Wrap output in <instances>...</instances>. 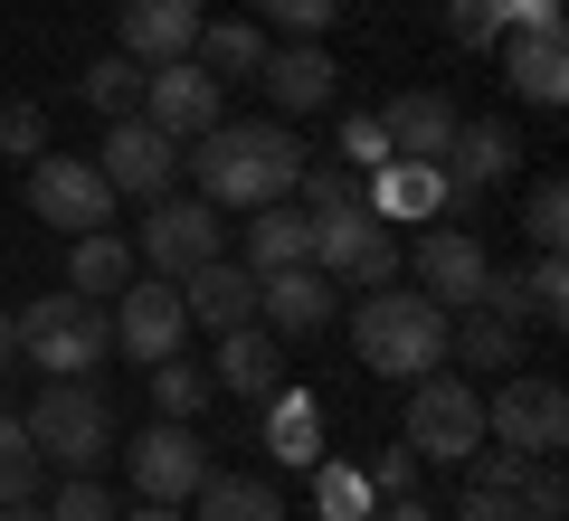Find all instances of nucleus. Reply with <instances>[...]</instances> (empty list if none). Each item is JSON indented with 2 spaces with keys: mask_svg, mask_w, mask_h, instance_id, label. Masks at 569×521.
<instances>
[{
  "mask_svg": "<svg viewBox=\"0 0 569 521\" xmlns=\"http://www.w3.org/2000/svg\"><path fill=\"white\" fill-rule=\"evenodd\" d=\"M181 171L200 181L209 209H266V200H295L305 142H295V123H276V114H257V123H209L200 142H181Z\"/></svg>",
  "mask_w": 569,
  "mask_h": 521,
  "instance_id": "obj_1",
  "label": "nucleus"
},
{
  "mask_svg": "<svg viewBox=\"0 0 569 521\" xmlns=\"http://www.w3.org/2000/svg\"><path fill=\"white\" fill-rule=\"evenodd\" d=\"M351 351H361L370 380H427L447 361V303L408 294V284H370L361 313H351Z\"/></svg>",
  "mask_w": 569,
  "mask_h": 521,
  "instance_id": "obj_2",
  "label": "nucleus"
},
{
  "mask_svg": "<svg viewBox=\"0 0 569 521\" xmlns=\"http://www.w3.org/2000/svg\"><path fill=\"white\" fill-rule=\"evenodd\" d=\"M20 427L39 445V464H58V474H104L114 464V399L96 380H39Z\"/></svg>",
  "mask_w": 569,
  "mask_h": 521,
  "instance_id": "obj_3",
  "label": "nucleus"
},
{
  "mask_svg": "<svg viewBox=\"0 0 569 521\" xmlns=\"http://www.w3.org/2000/svg\"><path fill=\"white\" fill-rule=\"evenodd\" d=\"M10 322H20V361L39 370V380H96V361L114 351V322H104V303H86V294H39Z\"/></svg>",
  "mask_w": 569,
  "mask_h": 521,
  "instance_id": "obj_4",
  "label": "nucleus"
},
{
  "mask_svg": "<svg viewBox=\"0 0 569 521\" xmlns=\"http://www.w3.org/2000/svg\"><path fill=\"white\" fill-rule=\"evenodd\" d=\"M313 265H323L332 284H399V265H408V247H399V228L380 219V209H323V219H313Z\"/></svg>",
  "mask_w": 569,
  "mask_h": 521,
  "instance_id": "obj_5",
  "label": "nucleus"
},
{
  "mask_svg": "<svg viewBox=\"0 0 569 521\" xmlns=\"http://www.w3.org/2000/svg\"><path fill=\"white\" fill-rule=\"evenodd\" d=\"M399 445L418 464H466L475 445H485V399H475L466 380H437V370L408 380V437Z\"/></svg>",
  "mask_w": 569,
  "mask_h": 521,
  "instance_id": "obj_6",
  "label": "nucleus"
},
{
  "mask_svg": "<svg viewBox=\"0 0 569 521\" xmlns=\"http://www.w3.org/2000/svg\"><path fill=\"white\" fill-rule=\"evenodd\" d=\"M133 247H142V265H152V275L181 284L190 265L228 257V228H219V209H209V200H181V190H162V200H142Z\"/></svg>",
  "mask_w": 569,
  "mask_h": 521,
  "instance_id": "obj_7",
  "label": "nucleus"
},
{
  "mask_svg": "<svg viewBox=\"0 0 569 521\" xmlns=\"http://www.w3.org/2000/svg\"><path fill=\"white\" fill-rule=\"evenodd\" d=\"M485 437L512 445V455H560V445H569V389L512 370V380L485 399Z\"/></svg>",
  "mask_w": 569,
  "mask_h": 521,
  "instance_id": "obj_8",
  "label": "nucleus"
},
{
  "mask_svg": "<svg viewBox=\"0 0 569 521\" xmlns=\"http://www.w3.org/2000/svg\"><path fill=\"white\" fill-rule=\"evenodd\" d=\"M29 209L48 228H67V238H86V228H114V181L77 152H39L29 161Z\"/></svg>",
  "mask_w": 569,
  "mask_h": 521,
  "instance_id": "obj_9",
  "label": "nucleus"
},
{
  "mask_svg": "<svg viewBox=\"0 0 569 521\" xmlns=\"http://www.w3.org/2000/svg\"><path fill=\"white\" fill-rule=\"evenodd\" d=\"M96 171L114 181V200H162V190L181 181V142H171L162 123H142V114H114V123H104Z\"/></svg>",
  "mask_w": 569,
  "mask_h": 521,
  "instance_id": "obj_10",
  "label": "nucleus"
},
{
  "mask_svg": "<svg viewBox=\"0 0 569 521\" xmlns=\"http://www.w3.org/2000/svg\"><path fill=\"white\" fill-rule=\"evenodd\" d=\"M123 464H133V502H190L209 474V445L190 437V418H152V427H133Z\"/></svg>",
  "mask_w": 569,
  "mask_h": 521,
  "instance_id": "obj_11",
  "label": "nucleus"
},
{
  "mask_svg": "<svg viewBox=\"0 0 569 521\" xmlns=\"http://www.w3.org/2000/svg\"><path fill=\"white\" fill-rule=\"evenodd\" d=\"M104 322H114V351H123V361H142V370L171 361V351H181V332H190L181 284H171V275H133V284L114 294V313H104Z\"/></svg>",
  "mask_w": 569,
  "mask_h": 521,
  "instance_id": "obj_12",
  "label": "nucleus"
},
{
  "mask_svg": "<svg viewBox=\"0 0 569 521\" xmlns=\"http://www.w3.org/2000/svg\"><path fill=\"white\" fill-rule=\"evenodd\" d=\"M142 123H162L171 142H200L209 123H219V77H209L200 58H162V67H142Z\"/></svg>",
  "mask_w": 569,
  "mask_h": 521,
  "instance_id": "obj_13",
  "label": "nucleus"
},
{
  "mask_svg": "<svg viewBox=\"0 0 569 521\" xmlns=\"http://www.w3.org/2000/svg\"><path fill=\"white\" fill-rule=\"evenodd\" d=\"M512 152H522L512 123H456V142H447V219H475L512 181Z\"/></svg>",
  "mask_w": 569,
  "mask_h": 521,
  "instance_id": "obj_14",
  "label": "nucleus"
},
{
  "mask_svg": "<svg viewBox=\"0 0 569 521\" xmlns=\"http://www.w3.org/2000/svg\"><path fill=\"white\" fill-rule=\"evenodd\" d=\"M332 313H342V284H332L323 265H276V275H257V322L276 341L332 332Z\"/></svg>",
  "mask_w": 569,
  "mask_h": 521,
  "instance_id": "obj_15",
  "label": "nucleus"
},
{
  "mask_svg": "<svg viewBox=\"0 0 569 521\" xmlns=\"http://www.w3.org/2000/svg\"><path fill=\"white\" fill-rule=\"evenodd\" d=\"M257 86H266V104H276V123H295V114H323V104H332L342 67H332L313 39H284V48H266Z\"/></svg>",
  "mask_w": 569,
  "mask_h": 521,
  "instance_id": "obj_16",
  "label": "nucleus"
},
{
  "mask_svg": "<svg viewBox=\"0 0 569 521\" xmlns=\"http://www.w3.org/2000/svg\"><path fill=\"white\" fill-rule=\"evenodd\" d=\"M408 265H418V294L456 313V303H475V284H485L493 257H485V238H475V228H427V238L408 247Z\"/></svg>",
  "mask_w": 569,
  "mask_h": 521,
  "instance_id": "obj_17",
  "label": "nucleus"
},
{
  "mask_svg": "<svg viewBox=\"0 0 569 521\" xmlns=\"http://www.w3.org/2000/svg\"><path fill=\"white\" fill-rule=\"evenodd\" d=\"M493 48H503V86L522 104H541V114L569 104V39H560V29H503Z\"/></svg>",
  "mask_w": 569,
  "mask_h": 521,
  "instance_id": "obj_18",
  "label": "nucleus"
},
{
  "mask_svg": "<svg viewBox=\"0 0 569 521\" xmlns=\"http://www.w3.org/2000/svg\"><path fill=\"white\" fill-rule=\"evenodd\" d=\"M456 123H466V114L447 104V86H408V96L380 104V133H389V152H399V161H447Z\"/></svg>",
  "mask_w": 569,
  "mask_h": 521,
  "instance_id": "obj_19",
  "label": "nucleus"
},
{
  "mask_svg": "<svg viewBox=\"0 0 569 521\" xmlns=\"http://www.w3.org/2000/svg\"><path fill=\"white\" fill-rule=\"evenodd\" d=\"M114 39L133 67H162V58H190L200 39V0H123L114 10Z\"/></svg>",
  "mask_w": 569,
  "mask_h": 521,
  "instance_id": "obj_20",
  "label": "nucleus"
},
{
  "mask_svg": "<svg viewBox=\"0 0 569 521\" xmlns=\"http://www.w3.org/2000/svg\"><path fill=\"white\" fill-rule=\"evenodd\" d=\"M181 313L200 322L209 341H219V332H238V322H257V275H247V265H228V257L190 265V275H181Z\"/></svg>",
  "mask_w": 569,
  "mask_h": 521,
  "instance_id": "obj_21",
  "label": "nucleus"
},
{
  "mask_svg": "<svg viewBox=\"0 0 569 521\" xmlns=\"http://www.w3.org/2000/svg\"><path fill=\"white\" fill-rule=\"evenodd\" d=\"M361 209H380L389 228L399 219H447V161H380L361 181Z\"/></svg>",
  "mask_w": 569,
  "mask_h": 521,
  "instance_id": "obj_22",
  "label": "nucleus"
},
{
  "mask_svg": "<svg viewBox=\"0 0 569 521\" xmlns=\"http://www.w3.org/2000/svg\"><path fill=\"white\" fill-rule=\"evenodd\" d=\"M209 380L238 389V399H276V389H284V341L266 332V322H238V332H219V361H209Z\"/></svg>",
  "mask_w": 569,
  "mask_h": 521,
  "instance_id": "obj_23",
  "label": "nucleus"
},
{
  "mask_svg": "<svg viewBox=\"0 0 569 521\" xmlns=\"http://www.w3.org/2000/svg\"><path fill=\"white\" fill-rule=\"evenodd\" d=\"M447 351L466 370H493V380H503V370H522V322L485 313V303H456L447 313Z\"/></svg>",
  "mask_w": 569,
  "mask_h": 521,
  "instance_id": "obj_24",
  "label": "nucleus"
},
{
  "mask_svg": "<svg viewBox=\"0 0 569 521\" xmlns=\"http://www.w3.org/2000/svg\"><path fill=\"white\" fill-rule=\"evenodd\" d=\"M247 275H276V265H313V219L295 200H266L257 219H247Z\"/></svg>",
  "mask_w": 569,
  "mask_h": 521,
  "instance_id": "obj_25",
  "label": "nucleus"
},
{
  "mask_svg": "<svg viewBox=\"0 0 569 521\" xmlns=\"http://www.w3.org/2000/svg\"><path fill=\"white\" fill-rule=\"evenodd\" d=\"M123 284H133V238H114V228H86V238L67 247V294L114 303Z\"/></svg>",
  "mask_w": 569,
  "mask_h": 521,
  "instance_id": "obj_26",
  "label": "nucleus"
},
{
  "mask_svg": "<svg viewBox=\"0 0 569 521\" xmlns=\"http://www.w3.org/2000/svg\"><path fill=\"white\" fill-rule=\"evenodd\" d=\"M266 408V445H276L284 464H323V408L305 399V389H276V399H257Z\"/></svg>",
  "mask_w": 569,
  "mask_h": 521,
  "instance_id": "obj_27",
  "label": "nucleus"
},
{
  "mask_svg": "<svg viewBox=\"0 0 569 521\" xmlns=\"http://www.w3.org/2000/svg\"><path fill=\"white\" fill-rule=\"evenodd\" d=\"M190 58H200L219 86H228V77H257V67H266V29H257V20H200Z\"/></svg>",
  "mask_w": 569,
  "mask_h": 521,
  "instance_id": "obj_28",
  "label": "nucleus"
},
{
  "mask_svg": "<svg viewBox=\"0 0 569 521\" xmlns=\"http://www.w3.org/2000/svg\"><path fill=\"white\" fill-rule=\"evenodd\" d=\"M200 521H284V493L257 474H200Z\"/></svg>",
  "mask_w": 569,
  "mask_h": 521,
  "instance_id": "obj_29",
  "label": "nucleus"
},
{
  "mask_svg": "<svg viewBox=\"0 0 569 521\" xmlns=\"http://www.w3.org/2000/svg\"><path fill=\"white\" fill-rule=\"evenodd\" d=\"M380 512V493H370V474L361 464H313V521H370Z\"/></svg>",
  "mask_w": 569,
  "mask_h": 521,
  "instance_id": "obj_30",
  "label": "nucleus"
},
{
  "mask_svg": "<svg viewBox=\"0 0 569 521\" xmlns=\"http://www.w3.org/2000/svg\"><path fill=\"white\" fill-rule=\"evenodd\" d=\"M39 445H29V427L10 418V408H0V502H39Z\"/></svg>",
  "mask_w": 569,
  "mask_h": 521,
  "instance_id": "obj_31",
  "label": "nucleus"
},
{
  "mask_svg": "<svg viewBox=\"0 0 569 521\" xmlns=\"http://www.w3.org/2000/svg\"><path fill=\"white\" fill-rule=\"evenodd\" d=\"M77 86H86V104H96L104 123H114V114H133V104H142V67L123 58V48H114V58H96V67H86Z\"/></svg>",
  "mask_w": 569,
  "mask_h": 521,
  "instance_id": "obj_32",
  "label": "nucleus"
},
{
  "mask_svg": "<svg viewBox=\"0 0 569 521\" xmlns=\"http://www.w3.org/2000/svg\"><path fill=\"white\" fill-rule=\"evenodd\" d=\"M351 200H361V171H351V161H305V171H295V209H305V219L351 209Z\"/></svg>",
  "mask_w": 569,
  "mask_h": 521,
  "instance_id": "obj_33",
  "label": "nucleus"
},
{
  "mask_svg": "<svg viewBox=\"0 0 569 521\" xmlns=\"http://www.w3.org/2000/svg\"><path fill=\"white\" fill-rule=\"evenodd\" d=\"M522 238H531V257H550V247L569 238V181H531L522 190Z\"/></svg>",
  "mask_w": 569,
  "mask_h": 521,
  "instance_id": "obj_34",
  "label": "nucleus"
},
{
  "mask_svg": "<svg viewBox=\"0 0 569 521\" xmlns=\"http://www.w3.org/2000/svg\"><path fill=\"white\" fill-rule=\"evenodd\" d=\"M522 322H569V265H560V247L522 265Z\"/></svg>",
  "mask_w": 569,
  "mask_h": 521,
  "instance_id": "obj_35",
  "label": "nucleus"
},
{
  "mask_svg": "<svg viewBox=\"0 0 569 521\" xmlns=\"http://www.w3.org/2000/svg\"><path fill=\"white\" fill-rule=\"evenodd\" d=\"M247 20L284 29V39H323V29L342 20V0H247Z\"/></svg>",
  "mask_w": 569,
  "mask_h": 521,
  "instance_id": "obj_36",
  "label": "nucleus"
},
{
  "mask_svg": "<svg viewBox=\"0 0 569 521\" xmlns=\"http://www.w3.org/2000/svg\"><path fill=\"white\" fill-rule=\"evenodd\" d=\"M200 399H209V370H200V361H181V351L152 361V408H162V418H190Z\"/></svg>",
  "mask_w": 569,
  "mask_h": 521,
  "instance_id": "obj_37",
  "label": "nucleus"
},
{
  "mask_svg": "<svg viewBox=\"0 0 569 521\" xmlns=\"http://www.w3.org/2000/svg\"><path fill=\"white\" fill-rule=\"evenodd\" d=\"M512 29V0H447V39L456 48H493Z\"/></svg>",
  "mask_w": 569,
  "mask_h": 521,
  "instance_id": "obj_38",
  "label": "nucleus"
},
{
  "mask_svg": "<svg viewBox=\"0 0 569 521\" xmlns=\"http://www.w3.org/2000/svg\"><path fill=\"white\" fill-rule=\"evenodd\" d=\"M0 152H10V161H39L48 152V104H29V96L0 104Z\"/></svg>",
  "mask_w": 569,
  "mask_h": 521,
  "instance_id": "obj_39",
  "label": "nucleus"
},
{
  "mask_svg": "<svg viewBox=\"0 0 569 521\" xmlns=\"http://www.w3.org/2000/svg\"><path fill=\"white\" fill-rule=\"evenodd\" d=\"M332 152H342L361 181L380 171V161H399V152H389V133H380V114H342V142H332Z\"/></svg>",
  "mask_w": 569,
  "mask_h": 521,
  "instance_id": "obj_40",
  "label": "nucleus"
},
{
  "mask_svg": "<svg viewBox=\"0 0 569 521\" xmlns=\"http://www.w3.org/2000/svg\"><path fill=\"white\" fill-rule=\"evenodd\" d=\"M114 512H123V502L104 493L96 474H67V483H58V502H48V521H114Z\"/></svg>",
  "mask_w": 569,
  "mask_h": 521,
  "instance_id": "obj_41",
  "label": "nucleus"
},
{
  "mask_svg": "<svg viewBox=\"0 0 569 521\" xmlns=\"http://www.w3.org/2000/svg\"><path fill=\"white\" fill-rule=\"evenodd\" d=\"M361 474H370V493H380V502H408V493H418V474H427V464L408 455V445H389V455H380V464H361Z\"/></svg>",
  "mask_w": 569,
  "mask_h": 521,
  "instance_id": "obj_42",
  "label": "nucleus"
},
{
  "mask_svg": "<svg viewBox=\"0 0 569 521\" xmlns=\"http://www.w3.org/2000/svg\"><path fill=\"white\" fill-rule=\"evenodd\" d=\"M522 464H531V455H512V445H493V455L475 445V455H466V483H485V493H512V483H522Z\"/></svg>",
  "mask_w": 569,
  "mask_h": 521,
  "instance_id": "obj_43",
  "label": "nucleus"
},
{
  "mask_svg": "<svg viewBox=\"0 0 569 521\" xmlns=\"http://www.w3.org/2000/svg\"><path fill=\"white\" fill-rule=\"evenodd\" d=\"M447 521H522V502H512V493H485V483H466Z\"/></svg>",
  "mask_w": 569,
  "mask_h": 521,
  "instance_id": "obj_44",
  "label": "nucleus"
},
{
  "mask_svg": "<svg viewBox=\"0 0 569 521\" xmlns=\"http://www.w3.org/2000/svg\"><path fill=\"white\" fill-rule=\"evenodd\" d=\"M370 521H447V512H437V502H418V493H408V502H380V512H370Z\"/></svg>",
  "mask_w": 569,
  "mask_h": 521,
  "instance_id": "obj_45",
  "label": "nucleus"
},
{
  "mask_svg": "<svg viewBox=\"0 0 569 521\" xmlns=\"http://www.w3.org/2000/svg\"><path fill=\"white\" fill-rule=\"evenodd\" d=\"M114 521H190L181 502H133V512H114Z\"/></svg>",
  "mask_w": 569,
  "mask_h": 521,
  "instance_id": "obj_46",
  "label": "nucleus"
},
{
  "mask_svg": "<svg viewBox=\"0 0 569 521\" xmlns=\"http://www.w3.org/2000/svg\"><path fill=\"white\" fill-rule=\"evenodd\" d=\"M10 361H20V322L0 313V370H10Z\"/></svg>",
  "mask_w": 569,
  "mask_h": 521,
  "instance_id": "obj_47",
  "label": "nucleus"
},
{
  "mask_svg": "<svg viewBox=\"0 0 569 521\" xmlns=\"http://www.w3.org/2000/svg\"><path fill=\"white\" fill-rule=\"evenodd\" d=\"M0 521H48V512H39V502H0Z\"/></svg>",
  "mask_w": 569,
  "mask_h": 521,
  "instance_id": "obj_48",
  "label": "nucleus"
}]
</instances>
